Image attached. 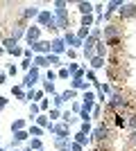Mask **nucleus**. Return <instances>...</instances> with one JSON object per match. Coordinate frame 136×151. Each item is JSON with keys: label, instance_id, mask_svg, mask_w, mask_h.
Masks as SVG:
<instances>
[{"label": "nucleus", "instance_id": "obj_25", "mask_svg": "<svg viewBox=\"0 0 136 151\" xmlns=\"http://www.w3.org/2000/svg\"><path fill=\"white\" fill-rule=\"evenodd\" d=\"M27 133H30L32 138H41V135H43V129H41V126H36V124H32L30 129H27Z\"/></svg>", "mask_w": 136, "mask_h": 151}, {"label": "nucleus", "instance_id": "obj_21", "mask_svg": "<svg viewBox=\"0 0 136 151\" xmlns=\"http://www.w3.org/2000/svg\"><path fill=\"white\" fill-rule=\"evenodd\" d=\"M120 5H123V0H113V2H107V9H104V14H113V12H118L120 9Z\"/></svg>", "mask_w": 136, "mask_h": 151}, {"label": "nucleus", "instance_id": "obj_32", "mask_svg": "<svg viewBox=\"0 0 136 151\" xmlns=\"http://www.w3.org/2000/svg\"><path fill=\"white\" fill-rule=\"evenodd\" d=\"M97 117H102V106L100 104H95L93 111H91V120H97Z\"/></svg>", "mask_w": 136, "mask_h": 151}, {"label": "nucleus", "instance_id": "obj_41", "mask_svg": "<svg viewBox=\"0 0 136 151\" xmlns=\"http://www.w3.org/2000/svg\"><path fill=\"white\" fill-rule=\"evenodd\" d=\"M86 79H89V81H93V86H95V83H100V81H97V77H95V72H93V70H89V72H86Z\"/></svg>", "mask_w": 136, "mask_h": 151}, {"label": "nucleus", "instance_id": "obj_29", "mask_svg": "<svg viewBox=\"0 0 136 151\" xmlns=\"http://www.w3.org/2000/svg\"><path fill=\"white\" fill-rule=\"evenodd\" d=\"M30 149H34V151H41V149H43L41 138H32V140H30Z\"/></svg>", "mask_w": 136, "mask_h": 151}, {"label": "nucleus", "instance_id": "obj_46", "mask_svg": "<svg viewBox=\"0 0 136 151\" xmlns=\"http://www.w3.org/2000/svg\"><path fill=\"white\" fill-rule=\"evenodd\" d=\"M16 72H18L16 65H9V68H7V75H9V77H16Z\"/></svg>", "mask_w": 136, "mask_h": 151}, {"label": "nucleus", "instance_id": "obj_49", "mask_svg": "<svg viewBox=\"0 0 136 151\" xmlns=\"http://www.w3.org/2000/svg\"><path fill=\"white\" fill-rule=\"evenodd\" d=\"M12 57H23V47H18V45H16V47H14V52H12Z\"/></svg>", "mask_w": 136, "mask_h": 151}, {"label": "nucleus", "instance_id": "obj_2", "mask_svg": "<svg viewBox=\"0 0 136 151\" xmlns=\"http://www.w3.org/2000/svg\"><path fill=\"white\" fill-rule=\"evenodd\" d=\"M91 135H93V138H91V142H95V145H107V142H109V138H111V129L102 122V124H97L95 129L91 131Z\"/></svg>", "mask_w": 136, "mask_h": 151}, {"label": "nucleus", "instance_id": "obj_22", "mask_svg": "<svg viewBox=\"0 0 136 151\" xmlns=\"http://www.w3.org/2000/svg\"><path fill=\"white\" fill-rule=\"evenodd\" d=\"M91 25H95V16H93V14H89V16H82V20H79V27H86V29H89Z\"/></svg>", "mask_w": 136, "mask_h": 151}, {"label": "nucleus", "instance_id": "obj_18", "mask_svg": "<svg viewBox=\"0 0 136 151\" xmlns=\"http://www.w3.org/2000/svg\"><path fill=\"white\" fill-rule=\"evenodd\" d=\"M77 12L82 16H89V14H93V5L91 2H77Z\"/></svg>", "mask_w": 136, "mask_h": 151}, {"label": "nucleus", "instance_id": "obj_40", "mask_svg": "<svg viewBox=\"0 0 136 151\" xmlns=\"http://www.w3.org/2000/svg\"><path fill=\"white\" fill-rule=\"evenodd\" d=\"M127 142H129V147H132V149H136V131H132V133H129Z\"/></svg>", "mask_w": 136, "mask_h": 151}, {"label": "nucleus", "instance_id": "obj_55", "mask_svg": "<svg viewBox=\"0 0 136 151\" xmlns=\"http://www.w3.org/2000/svg\"><path fill=\"white\" fill-rule=\"evenodd\" d=\"M25 151H34V149H30V147H27V149H25Z\"/></svg>", "mask_w": 136, "mask_h": 151}, {"label": "nucleus", "instance_id": "obj_3", "mask_svg": "<svg viewBox=\"0 0 136 151\" xmlns=\"http://www.w3.org/2000/svg\"><path fill=\"white\" fill-rule=\"evenodd\" d=\"M123 38V27L118 23H109L107 27H102V41H116Z\"/></svg>", "mask_w": 136, "mask_h": 151}, {"label": "nucleus", "instance_id": "obj_38", "mask_svg": "<svg viewBox=\"0 0 136 151\" xmlns=\"http://www.w3.org/2000/svg\"><path fill=\"white\" fill-rule=\"evenodd\" d=\"M68 77H71L68 68H59V72H57V79H68Z\"/></svg>", "mask_w": 136, "mask_h": 151}, {"label": "nucleus", "instance_id": "obj_45", "mask_svg": "<svg viewBox=\"0 0 136 151\" xmlns=\"http://www.w3.org/2000/svg\"><path fill=\"white\" fill-rule=\"evenodd\" d=\"M71 111H73V113H79V111H82V104H79V101H73V104H71Z\"/></svg>", "mask_w": 136, "mask_h": 151}, {"label": "nucleus", "instance_id": "obj_39", "mask_svg": "<svg viewBox=\"0 0 136 151\" xmlns=\"http://www.w3.org/2000/svg\"><path fill=\"white\" fill-rule=\"evenodd\" d=\"M39 108H41V113H45V111L50 108V99H41L39 101Z\"/></svg>", "mask_w": 136, "mask_h": 151}, {"label": "nucleus", "instance_id": "obj_35", "mask_svg": "<svg viewBox=\"0 0 136 151\" xmlns=\"http://www.w3.org/2000/svg\"><path fill=\"white\" fill-rule=\"evenodd\" d=\"M91 131H93V129H91L89 122H82V124H79V133H84V135H91Z\"/></svg>", "mask_w": 136, "mask_h": 151}, {"label": "nucleus", "instance_id": "obj_53", "mask_svg": "<svg viewBox=\"0 0 136 151\" xmlns=\"http://www.w3.org/2000/svg\"><path fill=\"white\" fill-rule=\"evenodd\" d=\"M2 83H7V72H0V86Z\"/></svg>", "mask_w": 136, "mask_h": 151}, {"label": "nucleus", "instance_id": "obj_37", "mask_svg": "<svg viewBox=\"0 0 136 151\" xmlns=\"http://www.w3.org/2000/svg\"><path fill=\"white\" fill-rule=\"evenodd\" d=\"M52 101H55V106H52V108H59V111H61V106H64V97H61V95H55V99H52Z\"/></svg>", "mask_w": 136, "mask_h": 151}, {"label": "nucleus", "instance_id": "obj_27", "mask_svg": "<svg viewBox=\"0 0 136 151\" xmlns=\"http://www.w3.org/2000/svg\"><path fill=\"white\" fill-rule=\"evenodd\" d=\"M127 129H129V131H136V111L127 115Z\"/></svg>", "mask_w": 136, "mask_h": 151}, {"label": "nucleus", "instance_id": "obj_12", "mask_svg": "<svg viewBox=\"0 0 136 151\" xmlns=\"http://www.w3.org/2000/svg\"><path fill=\"white\" fill-rule=\"evenodd\" d=\"M52 133H55L57 138H71V131H68V124H55Z\"/></svg>", "mask_w": 136, "mask_h": 151}, {"label": "nucleus", "instance_id": "obj_47", "mask_svg": "<svg viewBox=\"0 0 136 151\" xmlns=\"http://www.w3.org/2000/svg\"><path fill=\"white\" fill-rule=\"evenodd\" d=\"M32 54H34V52H32V47H30V50H23V59H30V61H32Z\"/></svg>", "mask_w": 136, "mask_h": 151}, {"label": "nucleus", "instance_id": "obj_50", "mask_svg": "<svg viewBox=\"0 0 136 151\" xmlns=\"http://www.w3.org/2000/svg\"><path fill=\"white\" fill-rule=\"evenodd\" d=\"M66 54H68V59H75L77 57V50H66Z\"/></svg>", "mask_w": 136, "mask_h": 151}, {"label": "nucleus", "instance_id": "obj_10", "mask_svg": "<svg viewBox=\"0 0 136 151\" xmlns=\"http://www.w3.org/2000/svg\"><path fill=\"white\" fill-rule=\"evenodd\" d=\"M39 7L36 5H32V7H25V9H23V16H20V20H23V23H27V20H32V18H36V16H39Z\"/></svg>", "mask_w": 136, "mask_h": 151}, {"label": "nucleus", "instance_id": "obj_52", "mask_svg": "<svg viewBox=\"0 0 136 151\" xmlns=\"http://www.w3.org/2000/svg\"><path fill=\"white\" fill-rule=\"evenodd\" d=\"M102 9H104V5H102V2H97V5H93V12H102Z\"/></svg>", "mask_w": 136, "mask_h": 151}, {"label": "nucleus", "instance_id": "obj_28", "mask_svg": "<svg viewBox=\"0 0 136 151\" xmlns=\"http://www.w3.org/2000/svg\"><path fill=\"white\" fill-rule=\"evenodd\" d=\"M23 129H25V120H14V122H12V133L23 131Z\"/></svg>", "mask_w": 136, "mask_h": 151}, {"label": "nucleus", "instance_id": "obj_56", "mask_svg": "<svg viewBox=\"0 0 136 151\" xmlns=\"http://www.w3.org/2000/svg\"><path fill=\"white\" fill-rule=\"evenodd\" d=\"M0 151H7V149H0Z\"/></svg>", "mask_w": 136, "mask_h": 151}, {"label": "nucleus", "instance_id": "obj_31", "mask_svg": "<svg viewBox=\"0 0 136 151\" xmlns=\"http://www.w3.org/2000/svg\"><path fill=\"white\" fill-rule=\"evenodd\" d=\"M43 93H48V95H57V93H55V83L45 79V81H43Z\"/></svg>", "mask_w": 136, "mask_h": 151}, {"label": "nucleus", "instance_id": "obj_20", "mask_svg": "<svg viewBox=\"0 0 136 151\" xmlns=\"http://www.w3.org/2000/svg\"><path fill=\"white\" fill-rule=\"evenodd\" d=\"M127 115L125 113H113V124L118 126V129H123V126H127V120H125Z\"/></svg>", "mask_w": 136, "mask_h": 151}, {"label": "nucleus", "instance_id": "obj_34", "mask_svg": "<svg viewBox=\"0 0 136 151\" xmlns=\"http://www.w3.org/2000/svg\"><path fill=\"white\" fill-rule=\"evenodd\" d=\"M48 63H50V65H64L61 59H59L57 54H48Z\"/></svg>", "mask_w": 136, "mask_h": 151}, {"label": "nucleus", "instance_id": "obj_36", "mask_svg": "<svg viewBox=\"0 0 136 151\" xmlns=\"http://www.w3.org/2000/svg\"><path fill=\"white\" fill-rule=\"evenodd\" d=\"M48 117H50V122H52V120H59V117H61V111H59V108H50Z\"/></svg>", "mask_w": 136, "mask_h": 151}, {"label": "nucleus", "instance_id": "obj_19", "mask_svg": "<svg viewBox=\"0 0 136 151\" xmlns=\"http://www.w3.org/2000/svg\"><path fill=\"white\" fill-rule=\"evenodd\" d=\"M27 138H30V133H27L25 129H23V131H16V133H14V142H12V145L16 147V145H18V142H25Z\"/></svg>", "mask_w": 136, "mask_h": 151}, {"label": "nucleus", "instance_id": "obj_14", "mask_svg": "<svg viewBox=\"0 0 136 151\" xmlns=\"http://www.w3.org/2000/svg\"><path fill=\"white\" fill-rule=\"evenodd\" d=\"M89 65H91V70L95 72V70H100V68H104V65H107V59H104V57H93V59L89 61Z\"/></svg>", "mask_w": 136, "mask_h": 151}, {"label": "nucleus", "instance_id": "obj_33", "mask_svg": "<svg viewBox=\"0 0 136 151\" xmlns=\"http://www.w3.org/2000/svg\"><path fill=\"white\" fill-rule=\"evenodd\" d=\"M61 97H64V101H68V99H75V97H77V90L68 88L66 93H61Z\"/></svg>", "mask_w": 136, "mask_h": 151}, {"label": "nucleus", "instance_id": "obj_1", "mask_svg": "<svg viewBox=\"0 0 136 151\" xmlns=\"http://www.w3.org/2000/svg\"><path fill=\"white\" fill-rule=\"evenodd\" d=\"M36 25L41 29H48V32H57V23H55V14L48 12V9H41L39 16H36Z\"/></svg>", "mask_w": 136, "mask_h": 151}, {"label": "nucleus", "instance_id": "obj_26", "mask_svg": "<svg viewBox=\"0 0 136 151\" xmlns=\"http://www.w3.org/2000/svg\"><path fill=\"white\" fill-rule=\"evenodd\" d=\"M12 95H14V97H18L20 101H25V90H23V86H14V88H12Z\"/></svg>", "mask_w": 136, "mask_h": 151}, {"label": "nucleus", "instance_id": "obj_23", "mask_svg": "<svg viewBox=\"0 0 136 151\" xmlns=\"http://www.w3.org/2000/svg\"><path fill=\"white\" fill-rule=\"evenodd\" d=\"M107 52H109V47L104 45V41L95 43V57H104V59H107Z\"/></svg>", "mask_w": 136, "mask_h": 151}, {"label": "nucleus", "instance_id": "obj_17", "mask_svg": "<svg viewBox=\"0 0 136 151\" xmlns=\"http://www.w3.org/2000/svg\"><path fill=\"white\" fill-rule=\"evenodd\" d=\"M71 88L73 90H84V93H86V90H89V83H86L84 79H73V81H71Z\"/></svg>", "mask_w": 136, "mask_h": 151}, {"label": "nucleus", "instance_id": "obj_42", "mask_svg": "<svg viewBox=\"0 0 136 151\" xmlns=\"http://www.w3.org/2000/svg\"><path fill=\"white\" fill-rule=\"evenodd\" d=\"M43 95H45L43 90H34V99H32V101H36V104H39V101L43 99Z\"/></svg>", "mask_w": 136, "mask_h": 151}, {"label": "nucleus", "instance_id": "obj_9", "mask_svg": "<svg viewBox=\"0 0 136 151\" xmlns=\"http://www.w3.org/2000/svg\"><path fill=\"white\" fill-rule=\"evenodd\" d=\"M32 52H34V54H43V57H48V54H50V41H39V43H34Z\"/></svg>", "mask_w": 136, "mask_h": 151}, {"label": "nucleus", "instance_id": "obj_48", "mask_svg": "<svg viewBox=\"0 0 136 151\" xmlns=\"http://www.w3.org/2000/svg\"><path fill=\"white\" fill-rule=\"evenodd\" d=\"M71 151H84V147L77 145V142H71Z\"/></svg>", "mask_w": 136, "mask_h": 151}, {"label": "nucleus", "instance_id": "obj_54", "mask_svg": "<svg viewBox=\"0 0 136 151\" xmlns=\"http://www.w3.org/2000/svg\"><path fill=\"white\" fill-rule=\"evenodd\" d=\"M2 54H5V47H2V43H0V57H2Z\"/></svg>", "mask_w": 136, "mask_h": 151}, {"label": "nucleus", "instance_id": "obj_43", "mask_svg": "<svg viewBox=\"0 0 136 151\" xmlns=\"http://www.w3.org/2000/svg\"><path fill=\"white\" fill-rule=\"evenodd\" d=\"M45 79H48V81H55V79H57V72H55V70H48V72H45Z\"/></svg>", "mask_w": 136, "mask_h": 151}, {"label": "nucleus", "instance_id": "obj_51", "mask_svg": "<svg viewBox=\"0 0 136 151\" xmlns=\"http://www.w3.org/2000/svg\"><path fill=\"white\" fill-rule=\"evenodd\" d=\"M5 106H7V97H2V95H0V111H2Z\"/></svg>", "mask_w": 136, "mask_h": 151}, {"label": "nucleus", "instance_id": "obj_11", "mask_svg": "<svg viewBox=\"0 0 136 151\" xmlns=\"http://www.w3.org/2000/svg\"><path fill=\"white\" fill-rule=\"evenodd\" d=\"M25 32H27V23H23V20H20L18 25H14V29H12V34H9V36H12L14 41H18V38L25 36Z\"/></svg>", "mask_w": 136, "mask_h": 151}, {"label": "nucleus", "instance_id": "obj_6", "mask_svg": "<svg viewBox=\"0 0 136 151\" xmlns=\"http://www.w3.org/2000/svg\"><path fill=\"white\" fill-rule=\"evenodd\" d=\"M66 43H64V36H57V38H52V43H50V54H57V57H61V54H66Z\"/></svg>", "mask_w": 136, "mask_h": 151}, {"label": "nucleus", "instance_id": "obj_4", "mask_svg": "<svg viewBox=\"0 0 136 151\" xmlns=\"http://www.w3.org/2000/svg\"><path fill=\"white\" fill-rule=\"evenodd\" d=\"M41 79V70L36 68V65H32V68L27 70V75H25V79H23V88H27V90H34V83Z\"/></svg>", "mask_w": 136, "mask_h": 151}, {"label": "nucleus", "instance_id": "obj_8", "mask_svg": "<svg viewBox=\"0 0 136 151\" xmlns=\"http://www.w3.org/2000/svg\"><path fill=\"white\" fill-rule=\"evenodd\" d=\"M55 23H57V29L71 32V16H68V12L66 14H55Z\"/></svg>", "mask_w": 136, "mask_h": 151}, {"label": "nucleus", "instance_id": "obj_15", "mask_svg": "<svg viewBox=\"0 0 136 151\" xmlns=\"http://www.w3.org/2000/svg\"><path fill=\"white\" fill-rule=\"evenodd\" d=\"M0 43H2V47H5V52H9V54H12V52H14V47L18 45V41H14L12 36H7V38H2Z\"/></svg>", "mask_w": 136, "mask_h": 151}, {"label": "nucleus", "instance_id": "obj_16", "mask_svg": "<svg viewBox=\"0 0 136 151\" xmlns=\"http://www.w3.org/2000/svg\"><path fill=\"white\" fill-rule=\"evenodd\" d=\"M32 63L36 65V68H50V63H48V57H43V54H36V57L32 59Z\"/></svg>", "mask_w": 136, "mask_h": 151}, {"label": "nucleus", "instance_id": "obj_5", "mask_svg": "<svg viewBox=\"0 0 136 151\" xmlns=\"http://www.w3.org/2000/svg\"><path fill=\"white\" fill-rule=\"evenodd\" d=\"M118 16H120L123 20L136 18V2H123L120 9H118Z\"/></svg>", "mask_w": 136, "mask_h": 151}, {"label": "nucleus", "instance_id": "obj_24", "mask_svg": "<svg viewBox=\"0 0 136 151\" xmlns=\"http://www.w3.org/2000/svg\"><path fill=\"white\" fill-rule=\"evenodd\" d=\"M73 142L86 147V145H91V138H89V135H84V133H75V140H73Z\"/></svg>", "mask_w": 136, "mask_h": 151}, {"label": "nucleus", "instance_id": "obj_13", "mask_svg": "<svg viewBox=\"0 0 136 151\" xmlns=\"http://www.w3.org/2000/svg\"><path fill=\"white\" fill-rule=\"evenodd\" d=\"M55 149L68 151V149H71V138H55Z\"/></svg>", "mask_w": 136, "mask_h": 151}, {"label": "nucleus", "instance_id": "obj_7", "mask_svg": "<svg viewBox=\"0 0 136 151\" xmlns=\"http://www.w3.org/2000/svg\"><path fill=\"white\" fill-rule=\"evenodd\" d=\"M25 41L30 45L39 43V41H41V27L39 25H30V27H27V32H25Z\"/></svg>", "mask_w": 136, "mask_h": 151}, {"label": "nucleus", "instance_id": "obj_44", "mask_svg": "<svg viewBox=\"0 0 136 151\" xmlns=\"http://www.w3.org/2000/svg\"><path fill=\"white\" fill-rule=\"evenodd\" d=\"M20 68H23V70H30V68H32V61H30V59H23V61H20Z\"/></svg>", "mask_w": 136, "mask_h": 151}, {"label": "nucleus", "instance_id": "obj_30", "mask_svg": "<svg viewBox=\"0 0 136 151\" xmlns=\"http://www.w3.org/2000/svg\"><path fill=\"white\" fill-rule=\"evenodd\" d=\"M55 7H57V9H55V14H66V7H68V2H64V0H57V2H55Z\"/></svg>", "mask_w": 136, "mask_h": 151}]
</instances>
